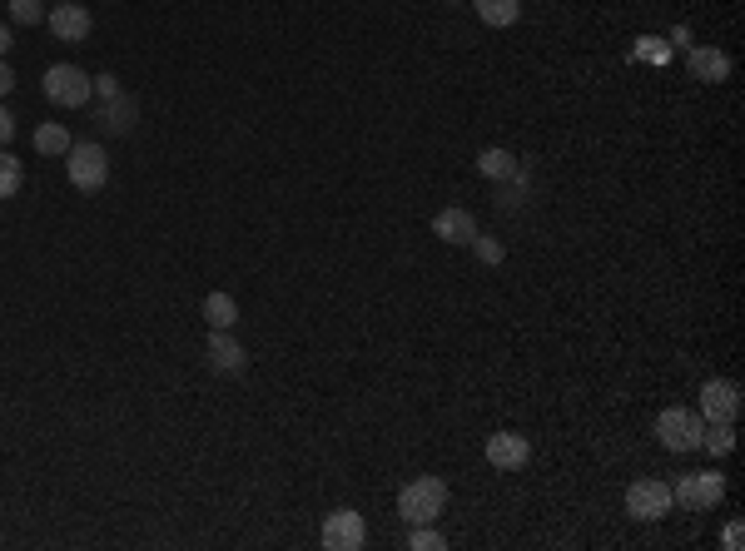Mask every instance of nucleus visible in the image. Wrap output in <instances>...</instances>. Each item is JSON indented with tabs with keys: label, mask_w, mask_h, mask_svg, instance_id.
<instances>
[{
	"label": "nucleus",
	"mask_w": 745,
	"mask_h": 551,
	"mask_svg": "<svg viewBox=\"0 0 745 551\" xmlns=\"http://www.w3.org/2000/svg\"><path fill=\"white\" fill-rule=\"evenodd\" d=\"M443 507H447V482L443 477H418V482H408V487L398 492V512H403L408 527H428V522H438Z\"/></svg>",
	"instance_id": "f257e3e1"
},
{
	"label": "nucleus",
	"mask_w": 745,
	"mask_h": 551,
	"mask_svg": "<svg viewBox=\"0 0 745 551\" xmlns=\"http://www.w3.org/2000/svg\"><path fill=\"white\" fill-rule=\"evenodd\" d=\"M65 174H70V184H75L80 194H100L105 179H110V154H105V144H95V139L70 144V154H65Z\"/></svg>",
	"instance_id": "f03ea898"
},
{
	"label": "nucleus",
	"mask_w": 745,
	"mask_h": 551,
	"mask_svg": "<svg viewBox=\"0 0 745 551\" xmlns=\"http://www.w3.org/2000/svg\"><path fill=\"white\" fill-rule=\"evenodd\" d=\"M95 95V75H85L80 65H50L45 70V100L60 110H85Z\"/></svg>",
	"instance_id": "7ed1b4c3"
},
{
	"label": "nucleus",
	"mask_w": 745,
	"mask_h": 551,
	"mask_svg": "<svg viewBox=\"0 0 745 551\" xmlns=\"http://www.w3.org/2000/svg\"><path fill=\"white\" fill-rule=\"evenodd\" d=\"M701 432H706V417L691 413V408H666V413L656 417V437L671 452H696L701 447Z\"/></svg>",
	"instance_id": "20e7f679"
},
{
	"label": "nucleus",
	"mask_w": 745,
	"mask_h": 551,
	"mask_svg": "<svg viewBox=\"0 0 745 551\" xmlns=\"http://www.w3.org/2000/svg\"><path fill=\"white\" fill-rule=\"evenodd\" d=\"M671 497H676L686 512H711V507L726 497V477H721V472H686V477H676Z\"/></svg>",
	"instance_id": "39448f33"
},
{
	"label": "nucleus",
	"mask_w": 745,
	"mask_h": 551,
	"mask_svg": "<svg viewBox=\"0 0 745 551\" xmlns=\"http://www.w3.org/2000/svg\"><path fill=\"white\" fill-rule=\"evenodd\" d=\"M671 507H676V497H671V487L656 482V477H641V482H631V492H626V512H631L636 522H661Z\"/></svg>",
	"instance_id": "423d86ee"
},
{
	"label": "nucleus",
	"mask_w": 745,
	"mask_h": 551,
	"mask_svg": "<svg viewBox=\"0 0 745 551\" xmlns=\"http://www.w3.org/2000/svg\"><path fill=\"white\" fill-rule=\"evenodd\" d=\"M318 542H323L328 551H358L363 542H368V527H363V517H358L353 507H338V512H328V517H323Z\"/></svg>",
	"instance_id": "0eeeda50"
},
{
	"label": "nucleus",
	"mask_w": 745,
	"mask_h": 551,
	"mask_svg": "<svg viewBox=\"0 0 745 551\" xmlns=\"http://www.w3.org/2000/svg\"><path fill=\"white\" fill-rule=\"evenodd\" d=\"M45 25H50V35H55V40H65V45H80V40L90 35V25H95V20H90V10H85V5H75V0H60V5L45 15Z\"/></svg>",
	"instance_id": "6e6552de"
},
{
	"label": "nucleus",
	"mask_w": 745,
	"mask_h": 551,
	"mask_svg": "<svg viewBox=\"0 0 745 551\" xmlns=\"http://www.w3.org/2000/svg\"><path fill=\"white\" fill-rule=\"evenodd\" d=\"M736 413H741V388L726 378H711L701 388V417L706 422H736Z\"/></svg>",
	"instance_id": "1a4fd4ad"
},
{
	"label": "nucleus",
	"mask_w": 745,
	"mask_h": 551,
	"mask_svg": "<svg viewBox=\"0 0 745 551\" xmlns=\"http://www.w3.org/2000/svg\"><path fill=\"white\" fill-rule=\"evenodd\" d=\"M686 70H691V80H701V85H721V80H731V55L716 50V45H691Z\"/></svg>",
	"instance_id": "9d476101"
},
{
	"label": "nucleus",
	"mask_w": 745,
	"mask_h": 551,
	"mask_svg": "<svg viewBox=\"0 0 745 551\" xmlns=\"http://www.w3.org/2000/svg\"><path fill=\"white\" fill-rule=\"evenodd\" d=\"M527 457H532L527 437H517V432H492V437H487V462H492L497 472H522Z\"/></svg>",
	"instance_id": "9b49d317"
},
{
	"label": "nucleus",
	"mask_w": 745,
	"mask_h": 551,
	"mask_svg": "<svg viewBox=\"0 0 745 551\" xmlns=\"http://www.w3.org/2000/svg\"><path fill=\"white\" fill-rule=\"evenodd\" d=\"M204 358H209V368H214V373H244V368H249V358H244L239 338H229V328H214V333H209Z\"/></svg>",
	"instance_id": "f8f14e48"
},
{
	"label": "nucleus",
	"mask_w": 745,
	"mask_h": 551,
	"mask_svg": "<svg viewBox=\"0 0 745 551\" xmlns=\"http://www.w3.org/2000/svg\"><path fill=\"white\" fill-rule=\"evenodd\" d=\"M433 234L447 239V244H472V239H477V219H472L467 209H443V214L433 219Z\"/></svg>",
	"instance_id": "ddd939ff"
},
{
	"label": "nucleus",
	"mask_w": 745,
	"mask_h": 551,
	"mask_svg": "<svg viewBox=\"0 0 745 551\" xmlns=\"http://www.w3.org/2000/svg\"><path fill=\"white\" fill-rule=\"evenodd\" d=\"M135 115H140V105H135L130 95H115V100H105L100 125H105L110 135H130V130H135Z\"/></svg>",
	"instance_id": "4468645a"
},
{
	"label": "nucleus",
	"mask_w": 745,
	"mask_h": 551,
	"mask_svg": "<svg viewBox=\"0 0 745 551\" xmlns=\"http://www.w3.org/2000/svg\"><path fill=\"white\" fill-rule=\"evenodd\" d=\"M477 174H487V179L507 184V179H517V174H522V164H517V154H512V149H482V154H477Z\"/></svg>",
	"instance_id": "2eb2a0df"
},
{
	"label": "nucleus",
	"mask_w": 745,
	"mask_h": 551,
	"mask_svg": "<svg viewBox=\"0 0 745 551\" xmlns=\"http://www.w3.org/2000/svg\"><path fill=\"white\" fill-rule=\"evenodd\" d=\"M472 10H477V20H482V25H492V30H507V25H517V15H522V0H472Z\"/></svg>",
	"instance_id": "dca6fc26"
},
{
	"label": "nucleus",
	"mask_w": 745,
	"mask_h": 551,
	"mask_svg": "<svg viewBox=\"0 0 745 551\" xmlns=\"http://www.w3.org/2000/svg\"><path fill=\"white\" fill-rule=\"evenodd\" d=\"M204 323H209V328H234V323H239V303H234L229 293H209V298H204Z\"/></svg>",
	"instance_id": "f3484780"
},
{
	"label": "nucleus",
	"mask_w": 745,
	"mask_h": 551,
	"mask_svg": "<svg viewBox=\"0 0 745 551\" xmlns=\"http://www.w3.org/2000/svg\"><path fill=\"white\" fill-rule=\"evenodd\" d=\"M70 144H75V139H70L65 125H40V130H35V149H40V154H70Z\"/></svg>",
	"instance_id": "a211bd4d"
},
{
	"label": "nucleus",
	"mask_w": 745,
	"mask_h": 551,
	"mask_svg": "<svg viewBox=\"0 0 745 551\" xmlns=\"http://www.w3.org/2000/svg\"><path fill=\"white\" fill-rule=\"evenodd\" d=\"M701 447L716 452V457H726V452L736 447V427H731V422H711V427L701 432Z\"/></svg>",
	"instance_id": "6ab92c4d"
},
{
	"label": "nucleus",
	"mask_w": 745,
	"mask_h": 551,
	"mask_svg": "<svg viewBox=\"0 0 745 551\" xmlns=\"http://www.w3.org/2000/svg\"><path fill=\"white\" fill-rule=\"evenodd\" d=\"M20 184H25V169H20V159L0 149V199H15V194H20Z\"/></svg>",
	"instance_id": "aec40b11"
},
{
	"label": "nucleus",
	"mask_w": 745,
	"mask_h": 551,
	"mask_svg": "<svg viewBox=\"0 0 745 551\" xmlns=\"http://www.w3.org/2000/svg\"><path fill=\"white\" fill-rule=\"evenodd\" d=\"M408 547H413V551H443V547H447V537L438 532V527H433V522H428V527H413Z\"/></svg>",
	"instance_id": "412c9836"
},
{
	"label": "nucleus",
	"mask_w": 745,
	"mask_h": 551,
	"mask_svg": "<svg viewBox=\"0 0 745 551\" xmlns=\"http://www.w3.org/2000/svg\"><path fill=\"white\" fill-rule=\"evenodd\" d=\"M10 20L15 25H40V0H10Z\"/></svg>",
	"instance_id": "4be33fe9"
},
{
	"label": "nucleus",
	"mask_w": 745,
	"mask_h": 551,
	"mask_svg": "<svg viewBox=\"0 0 745 551\" xmlns=\"http://www.w3.org/2000/svg\"><path fill=\"white\" fill-rule=\"evenodd\" d=\"M472 249H477V259H482V264H502V244H497V239L477 234V239H472Z\"/></svg>",
	"instance_id": "5701e85b"
},
{
	"label": "nucleus",
	"mask_w": 745,
	"mask_h": 551,
	"mask_svg": "<svg viewBox=\"0 0 745 551\" xmlns=\"http://www.w3.org/2000/svg\"><path fill=\"white\" fill-rule=\"evenodd\" d=\"M95 95H100V100H115V95H120V80H115V75H95Z\"/></svg>",
	"instance_id": "b1692460"
},
{
	"label": "nucleus",
	"mask_w": 745,
	"mask_h": 551,
	"mask_svg": "<svg viewBox=\"0 0 745 551\" xmlns=\"http://www.w3.org/2000/svg\"><path fill=\"white\" fill-rule=\"evenodd\" d=\"M10 139H15V115H10V110L0 105V149H5Z\"/></svg>",
	"instance_id": "393cba45"
},
{
	"label": "nucleus",
	"mask_w": 745,
	"mask_h": 551,
	"mask_svg": "<svg viewBox=\"0 0 745 551\" xmlns=\"http://www.w3.org/2000/svg\"><path fill=\"white\" fill-rule=\"evenodd\" d=\"M10 90H15V70H10V65H5V60H0V100H5V95H10Z\"/></svg>",
	"instance_id": "a878e982"
},
{
	"label": "nucleus",
	"mask_w": 745,
	"mask_h": 551,
	"mask_svg": "<svg viewBox=\"0 0 745 551\" xmlns=\"http://www.w3.org/2000/svg\"><path fill=\"white\" fill-rule=\"evenodd\" d=\"M721 542H726V551H741V522H731V527H726V537H721Z\"/></svg>",
	"instance_id": "bb28decb"
},
{
	"label": "nucleus",
	"mask_w": 745,
	"mask_h": 551,
	"mask_svg": "<svg viewBox=\"0 0 745 551\" xmlns=\"http://www.w3.org/2000/svg\"><path fill=\"white\" fill-rule=\"evenodd\" d=\"M15 40H10V25H0V60H5V50H10Z\"/></svg>",
	"instance_id": "cd10ccee"
},
{
	"label": "nucleus",
	"mask_w": 745,
	"mask_h": 551,
	"mask_svg": "<svg viewBox=\"0 0 745 551\" xmlns=\"http://www.w3.org/2000/svg\"><path fill=\"white\" fill-rule=\"evenodd\" d=\"M55 5H60V0H55Z\"/></svg>",
	"instance_id": "c85d7f7f"
}]
</instances>
